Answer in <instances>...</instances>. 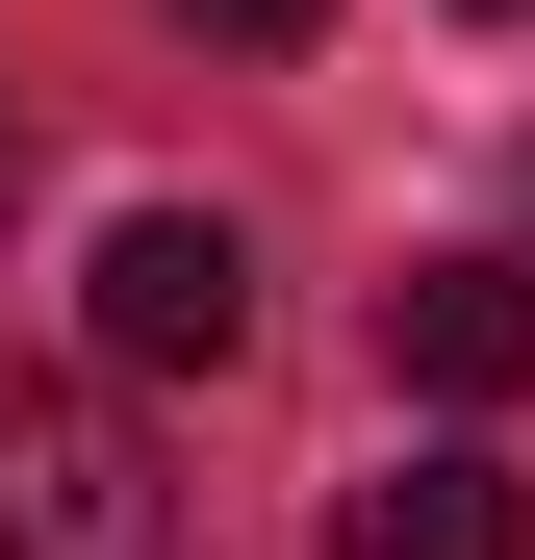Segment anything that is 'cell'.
I'll list each match as a JSON object with an SVG mask.
<instances>
[{
	"mask_svg": "<svg viewBox=\"0 0 535 560\" xmlns=\"http://www.w3.org/2000/svg\"><path fill=\"white\" fill-rule=\"evenodd\" d=\"M0 178H26V128H0Z\"/></svg>",
	"mask_w": 535,
	"mask_h": 560,
	"instance_id": "obj_6",
	"label": "cell"
},
{
	"mask_svg": "<svg viewBox=\"0 0 535 560\" xmlns=\"http://www.w3.org/2000/svg\"><path fill=\"white\" fill-rule=\"evenodd\" d=\"M485 26H510V0H485Z\"/></svg>",
	"mask_w": 535,
	"mask_h": 560,
	"instance_id": "obj_7",
	"label": "cell"
},
{
	"mask_svg": "<svg viewBox=\"0 0 535 560\" xmlns=\"http://www.w3.org/2000/svg\"><path fill=\"white\" fill-rule=\"evenodd\" d=\"M332 560H535V485H510V458H460V433H433V458H383V485L332 510Z\"/></svg>",
	"mask_w": 535,
	"mask_h": 560,
	"instance_id": "obj_4",
	"label": "cell"
},
{
	"mask_svg": "<svg viewBox=\"0 0 535 560\" xmlns=\"http://www.w3.org/2000/svg\"><path fill=\"white\" fill-rule=\"evenodd\" d=\"M77 306H103V357H128V383H205V357L255 331V255H230L205 205H128V230H103V280H77Z\"/></svg>",
	"mask_w": 535,
	"mask_h": 560,
	"instance_id": "obj_2",
	"label": "cell"
},
{
	"mask_svg": "<svg viewBox=\"0 0 535 560\" xmlns=\"http://www.w3.org/2000/svg\"><path fill=\"white\" fill-rule=\"evenodd\" d=\"M0 560H178V485L103 383H0Z\"/></svg>",
	"mask_w": 535,
	"mask_h": 560,
	"instance_id": "obj_1",
	"label": "cell"
},
{
	"mask_svg": "<svg viewBox=\"0 0 535 560\" xmlns=\"http://www.w3.org/2000/svg\"><path fill=\"white\" fill-rule=\"evenodd\" d=\"M383 383L510 408V383H535V255H408V280H383Z\"/></svg>",
	"mask_w": 535,
	"mask_h": 560,
	"instance_id": "obj_3",
	"label": "cell"
},
{
	"mask_svg": "<svg viewBox=\"0 0 535 560\" xmlns=\"http://www.w3.org/2000/svg\"><path fill=\"white\" fill-rule=\"evenodd\" d=\"M178 26H230V51H306V26H332V0H178Z\"/></svg>",
	"mask_w": 535,
	"mask_h": 560,
	"instance_id": "obj_5",
	"label": "cell"
}]
</instances>
